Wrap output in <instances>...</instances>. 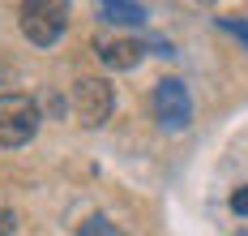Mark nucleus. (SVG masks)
I'll use <instances>...</instances> for the list:
<instances>
[{
	"label": "nucleus",
	"instance_id": "nucleus-1",
	"mask_svg": "<svg viewBox=\"0 0 248 236\" xmlns=\"http://www.w3.org/2000/svg\"><path fill=\"white\" fill-rule=\"evenodd\" d=\"M69 26V4L60 0H30L22 4V34L34 48H51Z\"/></svg>",
	"mask_w": 248,
	"mask_h": 236
},
{
	"label": "nucleus",
	"instance_id": "nucleus-2",
	"mask_svg": "<svg viewBox=\"0 0 248 236\" xmlns=\"http://www.w3.org/2000/svg\"><path fill=\"white\" fill-rule=\"evenodd\" d=\"M39 133V103L30 95H0V146H26Z\"/></svg>",
	"mask_w": 248,
	"mask_h": 236
},
{
	"label": "nucleus",
	"instance_id": "nucleus-3",
	"mask_svg": "<svg viewBox=\"0 0 248 236\" xmlns=\"http://www.w3.org/2000/svg\"><path fill=\"white\" fill-rule=\"evenodd\" d=\"M154 116H158L163 129H171V133L188 129V120H193V99H188L184 82L167 78V82L154 86Z\"/></svg>",
	"mask_w": 248,
	"mask_h": 236
},
{
	"label": "nucleus",
	"instance_id": "nucleus-4",
	"mask_svg": "<svg viewBox=\"0 0 248 236\" xmlns=\"http://www.w3.org/2000/svg\"><path fill=\"white\" fill-rule=\"evenodd\" d=\"M111 86L103 78H81L73 86V112H77V120L86 125V129H99L103 120L111 116Z\"/></svg>",
	"mask_w": 248,
	"mask_h": 236
},
{
	"label": "nucleus",
	"instance_id": "nucleus-5",
	"mask_svg": "<svg viewBox=\"0 0 248 236\" xmlns=\"http://www.w3.org/2000/svg\"><path fill=\"white\" fill-rule=\"evenodd\" d=\"M146 56V48L137 39H99V60L107 69H133Z\"/></svg>",
	"mask_w": 248,
	"mask_h": 236
},
{
	"label": "nucleus",
	"instance_id": "nucleus-6",
	"mask_svg": "<svg viewBox=\"0 0 248 236\" xmlns=\"http://www.w3.org/2000/svg\"><path fill=\"white\" fill-rule=\"evenodd\" d=\"M99 17L103 22H116V26H141L146 22V9L141 4H128V0H103Z\"/></svg>",
	"mask_w": 248,
	"mask_h": 236
},
{
	"label": "nucleus",
	"instance_id": "nucleus-7",
	"mask_svg": "<svg viewBox=\"0 0 248 236\" xmlns=\"http://www.w3.org/2000/svg\"><path fill=\"white\" fill-rule=\"evenodd\" d=\"M77 236H124V232L116 228V223H107V219H99V215H94V219H86V223L77 228Z\"/></svg>",
	"mask_w": 248,
	"mask_h": 236
},
{
	"label": "nucleus",
	"instance_id": "nucleus-8",
	"mask_svg": "<svg viewBox=\"0 0 248 236\" xmlns=\"http://www.w3.org/2000/svg\"><path fill=\"white\" fill-rule=\"evenodd\" d=\"M231 210H235V215H248V185L231 193Z\"/></svg>",
	"mask_w": 248,
	"mask_h": 236
},
{
	"label": "nucleus",
	"instance_id": "nucleus-9",
	"mask_svg": "<svg viewBox=\"0 0 248 236\" xmlns=\"http://www.w3.org/2000/svg\"><path fill=\"white\" fill-rule=\"evenodd\" d=\"M13 232V210H0V236Z\"/></svg>",
	"mask_w": 248,
	"mask_h": 236
},
{
	"label": "nucleus",
	"instance_id": "nucleus-10",
	"mask_svg": "<svg viewBox=\"0 0 248 236\" xmlns=\"http://www.w3.org/2000/svg\"><path fill=\"white\" fill-rule=\"evenodd\" d=\"M223 26H227V30H235V34L248 43V26H244V22H223Z\"/></svg>",
	"mask_w": 248,
	"mask_h": 236
}]
</instances>
